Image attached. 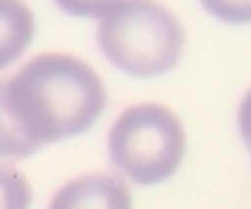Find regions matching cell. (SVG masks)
<instances>
[{
  "label": "cell",
  "mask_w": 251,
  "mask_h": 209,
  "mask_svg": "<svg viewBox=\"0 0 251 209\" xmlns=\"http://www.w3.org/2000/svg\"><path fill=\"white\" fill-rule=\"evenodd\" d=\"M6 109L42 148L90 131L106 109V87L78 56L42 53L6 81Z\"/></svg>",
  "instance_id": "obj_1"
},
{
  "label": "cell",
  "mask_w": 251,
  "mask_h": 209,
  "mask_svg": "<svg viewBox=\"0 0 251 209\" xmlns=\"http://www.w3.org/2000/svg\"><path fill=\"white\" fill-rule=\"evenodd\" d=\"M98 47L126 75L156 78L179 64L184 28L156 0H120L100 17Z\"/></svg>",
  "instance_id": "obj_2"
},
{
  "label": "cell",
  "mask_w": 251,
  "mask_h": 209,
  "mask_svg": "<svg viewBox=\"0 0 251 209\" xmlns=\"http://www.w3.org/2000/svg\"><path fill=\"white\" fill-rule=\"evenodd\" d=\"M187 151L181 120L168 106L140 103L126 109L109 131V159L134 184L168 182Z\"/></svg>",
  "instance_id": "obj_3"
},
{
  "label": "cell",
  "mask_w": 251,
  "mask_h": 209,
  "mask_svg": "<svg viewBox=\"0 0 251 209\" xmlns=\"http://www.w3.org/2000/svg\"><path fill=\"white\" fill-rule=\"evenodd\" d=\"M48 209H131V190L117 176L87 173L59 187Z\"/></svg>",
  "instance_id": "obj_4"
},
{
  "label": "cell",
  "mask_w": 251,
  "mask_h": 209,
  "mask_svg": "<svg viewBox=\"0 0 251 209\" xmlns=\"http://www.w3.org/2000/svg\"><path fill=\"white\" fill-rule=\"evenodd\" d=\"M34 28V11L23 0H0V70L28 50Z\"/></svg>",
  "instance_id": "obj_5"
},
{
  "label": "cell",
  "mask_w": 251,
  "mask_h": 209,
  "mask_svg": "<svg viewBox=\"0 0 251 209\" xmlns=\"http://www.w3.org/2000/svg\"><path fill=\"white\" fill-rule=\"evenodd\" d=\"M36 151V145L17 128L6 109V81H0V159H25Z\"/></svg>",
  "instance_id": "obj_6"
},
{
  "label": "cell",
  "mask_w": 251,
  "mask_h": 209,
  "mask_svg": "<svg viewBox=\"0 0 251 209\" xmlns=\"http://www.w3.org/2000/svg\"><path fill=\"white\" fill-rule=\"evenodd\" d=\"M31 207V184L17 167L0 164V209H28Z\"/></svg>",
  "instance_id": "obj_7"
},
{
  "label": "cell",
  "mask_w": 251,
  "mask_h": 209,
  "mask_svg": "<svg viewBox=\"0 0 251 209\" xmlns=\"http://www.w3.org/2000/svg\"><path fill=\"white\" fill-rule=\"evenodd\" d=\"M209 14L229 25H246L251 23V0H201Z\"/></svg>",
  "instance_id": "obj_8"
},
{
  "label": "cell",
  "mask_w": 251,
  "mask_h": 209,
  "mask_svg": "<svg viewBox=\"0 0 251 209\" xmlns=\"http://www.w3.org/2000/svg\"><path fill=\"white\" fill-rule=\"evenodd\" d=\"M56 6L70 14V17H87V20H100L103 14L115 9L120 0H53Z\"/></svg>",
  "instance_id": "obj_9"
},
{
  "label": "cell",
  "mask_w": 251,
  "mask_h": 209,
  "mask_svg": "<svg viewBox=\"0 0 251 209\" xmlns=\"http://www.w3.org/2000/svg\"><path fill=\"white\" fill-rule=\"evenodd\" d=\"M237 126H240V137L246 148L251 151V90L246 92V98L240 103V115H237Z\"/></svg>",
  "instance_id": "obj_10"
}]
</instances>
